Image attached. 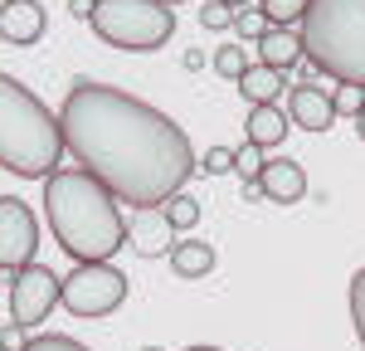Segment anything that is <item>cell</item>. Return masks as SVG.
<instances>
[{"mask_svg":"<svg viewBox=\"0 0 365 351\" xmlns=\"http://www.w3.org/2000/svg\"><path fill=\"white\" fill-rule=\"evenodd\" d=\"M244 68H249L244 44H225V49L215 54V73H220V78H229V83H239V78H244Z\"/></svg>","mask_w":365,"mask_h":351,"instance_id":"d6986e66","label":"cell"},{"mask_svg":"<svg viewBox=\"0 0 365 351\" xmlns=\"http://www.w3.org/2000/svg\"><path fill=\"white\" fill-rule=\"evenodd\" d=\"M258 10L268 15V25H302V15H307V0H258Z\"/></svg>","mask_w":365,"mask_h":351,"instance_id":"ac0fdd59","label":"cell"},{"mask_svg":"<svg viewBox=\"0 0 365 351\" xmlns=\"http://www.w3.org/2000/svg\"><path fill=\"white\" fill-rule=\"evenodd\" d=\"M0 351H25V327H0Z\"/></svg>","mask_w":365,"mask_h":351,"instance_id":"4316f807","label":"cell"},{"mask_svg":"<svg viewBox=\"0 0 365 351\" xmlns=\"http://www.w3.org/2000/svg\"><path fill=\"white\" fill-rule=\"evenodd\" d=\"M34 249H39V220L25 200L15 195H0V268L15 273L34 263Z\"/></svg>","mask_w":365,"mask_h":351,"instance_id":"ba28073f","label":"cell"},{"mask_svg":"<svg viewBox=\"0 0 365 351\" xmlns=\"http://www.w3.org/2000/svg\"><path fill=\"white\" fill-rule=\"evenodd\" d=\"M263 29H268V15H263L258 5H249V10H239V15H234V34H239L244 44H258V39H263Z\"/></svg>","mask_w":365,"mask_h":351,"instance_id":"ffe728a7","label":"cell"},{"mask_svg":"<svg viewBox=\"0 0 365 351\" xmlns=\"http://www.w3.org/2000/svg\"><path fill=\"white\" fill-rule=\"evenodd\" d=\"M195 171H205V176H229V171H234V146H210V151L195 161Z\"/></svg>","mask_w":365,"mask_h":351,"instance_id":"7402d4cb","label":"cell"},{"mask_svg":"<svg viewBox=\"0 0 365 351\" xmlns=\"http://www.w3.org/2000/svg\"><path fill=\"white\" fill-rule=\"evenodd\" d=\"M287 117H292V127H302V132H331V122H336L331 93L317 88V83H297L287 93Z\"/></svg>","mask_w":365,"mask_h":351,"instance_id":"8fae6325","label":"cell"},{"mask_svg":"<svg viewBox=\"0 0 365 351\" xmlns=\"http://www.w3.org/2000/svg\"><path fill=\"white\" fill-rule=\"evenodd\" d=\"M127 292H132V283L117 263H73L58 278V307H68L83 322H98V317H113L127 302Z\"/></svg>","mask_w":365,"mask_h":351,"instance_id":"8992f818","label":"cell"},{"mask_svg":"<svg viewBox=\"0 0 365 351\" xmlns=\"http://www.w3.org/2000/svg\"><path fill=\"white\" fill-rule=\"evenodd\" d=\"M44 29H49V15H44L39 0H5V5H0V39H5V44L29 49V44L44 39Z\"/></svg>","mask_w":365,"mask_h":351,"instance_id":"30bf717a","label":"cell"},{"mask_svg":"<svg viewBox=\"0 0 365 351\" xmlns=\"http://www.w3.org/2000/svg\"><path fill=\"white\" fill-rule=\"evenodd\" d=\"M161 220L170 225V234H190L200 225V200L180 190V195H170V200L161 205Z\"/></svg>","mask_w":365,"mask_h":351,"instance_id":"e0dca14e","label":"cell"},{"mask_svg":"<svg viewBox=\"0 0 365 351\" xmlns=\"http://www.w3.org/2000/svg\"><path fill=\"white\" fill-rule=\"evenodd\" d=\"M180 63H185L190 73H200V68H205V49H185V58H180Z\"/></svg>","mask_w":365,"mask_h":351,"instance_id":"f1b7e54d","label":"cell"},{"mask_svg":"<svg viewBox=\"0 0 365 351\" xmlns=\"http://www.w3.org/2000/svg\"><path fill=\"white\" fill-rule=\"evenodd\" d=\"M58 278H63V273L44 268V263H25V268H15L10 283H5L10 322H15V327H39V322L58 307Z\"/></svg>","mask_w":365,"mask_h":351,"instance_id":"52a82bcc","label":"cell"},{"mask_svg":"<svg viewBox=\"0 0 365 351\" xmlns=\"http://www.w3.org/2000/svg\"><path fill=\"white\" fill-rule=\"evenodd\" d=\"M297 34L317 73L365 88V0H307Z\"/></svg>","mask_w":365,"mask_h":351,"instance_id":"277c9868","label":"cell"},{"mask_svg":"<svg viewBox=\"0 0 365 351\" xmlns=\"http://www.w3.org/2000/svg\"><path fill=\"white\" fill-rule=\"evenodd\" d=\"M229 10H249V0H225Z\"/></svg>","mask_w":365,"mask_h":351,"instance_id":"4dcf8cb0","label":"cell"},{"mask_svg":"<svg viewBox=\"0 0 365 351\" xmlns=\"http://www.w3.org/2000/svg\"><path fill=\"white\" fill-rule=\"evenodd\" d=\"M44 225L54 230V244L73 263H113L122 244H132L122 205L113 190H103L98 180L78 166H58L44 180Z\"/></svg>","mask_w":365,"mask_h":351,"instance_id":"7a4b0ae2","label":"cell"},{"mask_svg":"<svg viewBox=\"0 0 365 351\" xmlns=\"http://www.w3.org/2000/svg\"><path fill=\"white\" fill-rule=\"evenodd\" d=\"M93 34L127 54H151L170 44L175 34V10L161 0H93Z\"/></svg>","mask_w":365,"mask_h":351,"instance_id":"5b68a950","label":"cell"},{"mask_svg":"<svg viewBox=\"0 0 365 351\" xmlns=\"http://www.w3.org/2000/svg\"><path fill=\"white\" fill-rule=\"evenodd\" d=\"M287 113H282L278 103H258L249 108V122H244V142H253L258 151H273V146L287 142Z\"/></svg>","mask_w":365,"mask_h":351,"instance_id":"4fadbf2b","label":"cell"},{"mask_svg":"<svg viewBox=\"0 0 365 351\" xmlns=\"http://www.w3.org/2000/svg\"><path fill=\"white\" fill-rule=\"evenodd\" d=\"M68 15L73 20H93V0H68Z\"/></svg>","mask_w":365,"mask_h":351,"instance_id":"83f0119b","label":"cell"},{"mask_svg":"<svg viewBox=\"0 0 365 351\" xmlns=\"http://www.w3.org/2000/svg\"><path fill=\"white\" fill-rule=\"evenodd\" d=\"M234 171L244 176V185H249V180H258V171H263V151H258L253 142L234 146Z\"/></svg>","mask_w":365,"mask_h":351,"instance_id":"cb8c5ba5","label":"cell"},{"mask_svg":"<svg viewBox=\"0 0 365 351\" xmlns=\"http://www.w3.org/2000/svg\"><path fill=\"white\" fill-rule=\"evenodd\" d=\"M234 15H239V10H229L225 0L200 5V29H234Z\"/></svg>","mask_w":365,"mask_h":351,"instance_id":"484cf974","label":"cell"},{"mask_svg":"<svg viewBox=\"0 0 365 351\" xmlns=\"http://www.w3.org/2000/svg\"><path fill=\"white\" fill-rule=\"evenodd\" d=\"M170 225L161 220V210H156V220H146V225H137L132 230V244H137L141 259H156V254H170Z\"/></svg>","mask_w":365,"mask_h":351,"instance_id":"2e32d148","label":"cell"},{"mask_svg":"<svg viewBox=\"0 0 365 351\" xmlns=\"http://www.w3.org/2000/svg\"><path fill=\"white\" fill-rule=\"evenodd\" d=\"M25 351H93V347H83L78 337H63V332H44V337H29Z\"/></svg>","mask_w":365,"mask_h":351,"instance_id":"603a6c76","label":"cell"},{"mask_svg":"<svg viewBox=\"0 0 365 351\" xmlns=\"http://www.w3.org/2000/svg\"><path fill=\"white\" fill-rule=\"evenodd\" d=\"M258 63L263 68H278V73L297 68L302 63V34L292 25H268L263 39H258Z\"/></svg>","mask_w":365,"mask_h":351,"instance_id":"7c38bea8","label":"cell"},{"mask_svg":"<svg viewBox=\"0 0 365 351\" xmlns=\"http://www.w3.org/2000/svg\"><path fill=\"white\" fill-rule=\"evenodd\" d=\"M258 190H263V200H273V205L307 200V171H302V161H292V156H263Z\"/></svg>","mask_w":365,"mask_h":351,"instance_id":"9c48e42d","label":"cell"},{"mask_svg":"<svg viewBox=\"0 0 365 351\" xmlns=\"http://www.w3.org/2000/svg\"><path fill=\"white\" fill-rule=\"evenodd\" d=\"M0 297H5V283H0Z\"/></svg>","mask_w":365,"mask_h":351,"instance_id":"e575fe53","label":"cell"},{"mask_svg":"<svg viewBox=\"0 0 365 351\" xmlns=\"http://www.w3.org/2000/svg\"><path fill=\"white\" fill-rule=\"evenodd\" d=\"M351 327H356V342L365 351V268H356V278H351Z\"/></svg>","mask_w":365,"mask_h":351,"instance_id":"44dd1931","label":"cell"},{"mask_svg":"<svg viewBox=\"0 0 365 351\" xmlns=\"http://www.w3.org/2000/svg\"><path fill=\"white\" fill-rule=\"evenodd\" d=\"M356 137L365 142V103H361V113H356Z\"/></svg>","mask_w":365,"mask_h":351,"instance_id":"f546056e","label":"cell"},{"mask_svg":"<svg viewBox=\"0 0 365 351\" xmlns=\"http://www.w3.org/2000/svg\"><path fill=\"white\" fill-rule=\"evenodd\" d=\"M185 351H225V347H205V342H195V347H185Z\"/></svg>","mask_w":365,"mask_h":351,"instance_id":"1f68e13d","label":"cell"},{"mask_svg":"<svg viewBox=\"0 0 365 351\" xmlns=\"http://www.w3.org/2000/svg\"><path fill=\"white\" fill-rule=\"evenodd\" d=\"M63 161L58 113L29 83L0 68V166L20 180H49Z\"/></svg>","mask_w":365,"mask_h":351,"instance_id":"3957f363","label":"cell"},{"mask_svg":"<svg viewBox=\"0 0 365 351\" xmlns=\"http://www.w3.org/2000/svg\"><path fill=\"white\" fill-rule=\"evenodd\" d=\"M365 103V88L356 83H336V93H331V108H336V117H356Z\"/></svg>","mask_w":365,"mask_h":351,"instance_id":"d4e9b609","label":"cell"},{"mask_svg":"<svg viewBox=\"0 0 365 351\" xmlns=\"http://www.w3.org/2000/svg\"><path fill=\"white\" fill-rule=\"evenodd\" d=\"M141 351H166V347H141Z\"/></svg>","mask_w":365,"mask_h":351,"instance_id":"836d02e7","label":"cell"},{"mask_svg":"<svg viewBox=\"0 0 365 351\" xmlns=\"http://www.w3.org/2000/svg\"><path fill=\"white\" fill-rule=\"evenodd\" d=\"M215 244H205V239H175L170 244V268H175V278H210L215 273Z\"/></svg>","mask_w":365,"mask_h":351,"instance_id":"5bb4252c","label":"cell"},{"mask_svg":"<svg viewBox=\"0 0 365 351\" xmlns=\"http://www.w3.org/2000/svg\"><path fill=\"white\" fill-rule=\"evenodd\" d=\"M58 132L78 171L132 210H161L195 176L185 127L127 88L73 78L58 108Z\"/></svg>","mask_w":365,"mask_h":351,"instance_id":"6da1fadb","label":"cell"},{"mask_svg":"<svg viewBox=\"0 0 365 351\" xmlns=\"http://www.w3.org/2000/svg\"><path fill=\"white\" fill-rule=\"evenodd\" d=\"M282 88H287V73L263 68V63H249V68H244V78H239V93H244V103H249V108H258V103H278Z\"/></svg>","mask_w":365,"mask_h":351,"instance_id":"9a60e30c","label":"cell"},{"mask_svg":"<svg viewBox=\"0 0 365 351\" xmlns=\"http://www.w3.org/2000/svg\"><path fill=\"white\" fill-rule=\"evenodd\" d=\"M161 5H170V10H175V5H185V0H161Z\"/></svg>","mask_w":365,"mask_h":351,"instance_id":"d6a6232c","label":"cell"}]
</instances>
